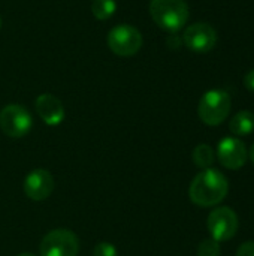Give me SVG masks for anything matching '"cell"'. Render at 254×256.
<instances>
[{"instance_id":"cell-8","label":"cell","mask_w":254,"mask_h":256,"mask_svg":"<svg viewBox=\"0 0 254 256\" xmlns=\"http://www.w3.org/2000/svg\"><path fill=\"white\" fill-rule=\"evenodd\" d=\"M247 148L246 144L235 138L228 136L219 142L217 147V159L228 170H240L247 162Z\"/></svg>"},{"instance_id":"cell-19","label":"cell","mask_w":254,"mask_h":256,"mask_svg":"<svg viewBox=\"0 0 254 256\" xmlns=\"http://www.w3.org/2000/svg\"><path fill=\"white\" fill-rule=\"evenodd\" d=\"M249 158H250V160L254 164V144L252 146V148H250V152H249Z\"/></svg>"},{"instance_id":"cell-3","label":"cell","mask_w":254,"mask_h":256,"mask_svg":"<svg viewBox=\"0 0 254 256\" xmlns=\"http://www.w3.org/2000/svg\"><path fill=\"white\" fill-rule=\"evenodd\" d=\"M231 106V96L225 90H210L202 96L198 106V114L205 124L219 126L228 118Z\"/></svg>"},{"instance_id":"cell-4","label":"cell","mask_w":254,"mask_h":256,"mask_svg":"<svg viewBox=\"0 0 254 256\" xmlns=\"http://www.w3.org/2000/svg\"><path fill=\"white\" fill-rule=\"evenodd\" d=\"M40 256H78L79 238L70 230L49 231L40 242Z\"/></svg>"},{"instance_id":"cell-7","label":"cell","mask_w":254,"mask_h":256,"mask_svg":"<svg viewBox=\"0 0 254 256\" xmlns=\"http://www.w3.org/2000/svg\"><path fill=\"white\" fill-rule=\"evenodd\" d=\"M208 231L216 242H228L238 231V216L229 207L214 208L208 216Z\"/></svg>"},{"instance_id":"cell-20","label":"cell","mask_w":254,"mask_h":256,"mask_svg":"<svg viewBox=\"0 0 254 256\" xmlns=\"http://www.w3.org/2000/svg\"><path fill=\"white\" fill-rule=\"evenodd\" d=\"M16 256H36L34 254H30V252H24V254H19V255Z\"/></svg>"},{"instance_id":"cell-12","label":"cell","mask_w":254,"mask_h":256,"mask_svg":"<svg viewBox=\"0 0 254 256\" xmlns=\"http://www.w3.org/2000/svg\"><path fill=\"white\" fill-rule=\"evenodd\" d=\"M231 132L235 136H246L254 132V114L250 111H240L231 120Z\"/></svg>"},{"instance_id":"cell-17","label":"cell","mask_w":254,"mask_h":256,"mask_svg":"<svg viewBox=\"0 0 254 256\" xmlns=\"http://www.w3.org/2000/svg\"><path fill=\"white\" fill-rule=\"evenodd\" d=\"M237 256H254V242H246L240 246Z\"/></svg>"},{"instance_id":"cell-15","label":"cell","mask_w":254,"mask_h":256,"mask_svg":"<svg viewBox=\"0 0 254 256\" xmlns=\"http://www.w3.org/2000/svg\"><path fill=\"white\" fill-rule=\"evenodd\" d=\"M220 254H222L220 243L216 242L214 238L204 240L198 248V256H220Z\"/></svg>"},{"instance_id":"cell-21","label":"cell","mask_w":254,"mask_h":256,"mask_svg":"<svg viewBox=\"0 0 254 256\" xmlns=\"http://www.w3.org/2000/svg\"><path fill=\"white\" fill-rule=\"evenodd\" d=\"M0 26H1V20H0Z\"/></svg>"},{"instance_id":"cell-14","label":"cell","mask_w":254,"mask_h":256,"mask_svg":"<svg viewBox=\"0 0 254 256\" xmlns=\"http://www.w3.org/2000/svg\"><path fill=\"white\" fill-rule=\"evenodd\" d=\"M91 10L97 20L105 21V20H109L115 14L117 3L114 0H93Z\"/></svg>"},{"instance_id":"cell-9","label":"cell","mask_w":254,"mask_h":256,"mask_svg":"<svg viewBox=\"0 0 254 256\" xmlns=\"http://www.w3.org/2000/svg\"><path fill=\"white\" fill-rule=\"evenodd\" d=\"M183 39L189 50L196 52H207L216 46L217 33L207 22H195L186 28Z\"/></svg>"},{"instance_id":"cell-18","label":"cell","mask_w":254,"mask_h":256,"mask_svg":"<svg viewBox=\"0 0 254 256\" xmlns=\"http://www.w3.org/2000/svg\"><path fill=\"white\" fill-rule=\"evenodd\" d=\"M244 84H246V87H247L250 92H254V69H252V70L244 76Z\"/></svg>"},{"instance_id":"cell-5","label":"cell","mask_w":254,"mask_h":256,"mask_svg":"<svg viewBox=\"0 0 254 256\" xmlns=\"http://www.w3.org/2000/svg\"><path fill=\"white\" fill-rule=\"evenodd\" d=\"M33 124L30 112L18 104L6 105L0 111V129L9 138L25 136Z\"/></svg>"},{"instance_id":"cell-13","label":"cell","mask_w":254,"mask_h":256,"mask_svg":"<svg viewBox=\"0 0 254 256\" xmlns=\"http://www.w3.org/2000/svg\"><path fill=\"white\" fill-rule=\"evenodd\" d=\"M214 150L208 146V144H199L195 150H193V162L196 166L207 170L211 168V165L214 164Z\"/></svg>"},{"instance_id":"cell-16","label":"cell","mask_w":254,"mask_h":256,"mask_svg":"<svg viewBox=\"0 0 254 256\" xmlns=\"http://www.w3.org/2000/svg\"><path fill=\"white\" fill-rule=\"evenodd\" d=\"M93 256H118V252L112 243L102 242V243L96 244V248L93 250Z\"/></svg>"},{"instance_id":"cell-6","label":"cell","mask_w":254,"mask_h":256,"mask_svg":"<svg viewBox=\"0 0 254 256\" xmlns=\"http://www.w3.org/2000/svg\"><path fill=\"white\" fill-rule=\"evenodd\" d=\"M108 46L117 56L130 57L141 50L142 34L133 26L120 24L108 33Z\"/></svg>"},{"instance_id":"cell-11","label":"cell","mask_w":254,"mask_h":256,"mask_svg":"<svg viewBox=\"0 0 254 256\" xmlns=\"http://www.w3.org/2000/svg\"><path fill=\"white\" fill-rule=\"evenodd\" d=\"M36 111L42 122L48 126H58L64 120V108L58 98L43 93L36 99Z\"/></svg>"},{"instance_id":"cell-1","label":"cell","mask_w":254,"mask_h":256,"mask_svg":"<svg viewBox=\"0 0 254 256\" xmlns=\"http://www.w3.org/2000/svg\"><path fill=\"white\" fill-rule=\"evenodd\" d=\"M229 192L228 178L216 168L202 170L190 183L189 196L199 207H213L220 204Z\"/></svg>"},{"instance_id":"cell-2","label":"cell","mask_w":254,"mask_h":256,"mask_svg":"<svg viewBox=\"0 0 254 256\" xmlns=\"http://www.w3.org/2000/svg\"><path fill=\"white\" fill-rule=\"evenodd\" d=\"M150 14L160 28L171 33L181 30L189 20V8L184 0H151Z\"/></svg>"},{"instance_id":"cell-10","label":"cell","mask_w":254,"mask_h":256,"mask_svg":"<svg viewBox=\"0 0 254 256\" xmlns=\"http://www.w3.org/2000/svg\"><path fill=\"white\" fill-rule=\"evenodd\" d=\"M54 190V178L49 171L37 168L24 178V194L31 201H45Z\"/></svg>"}]
</instances>
